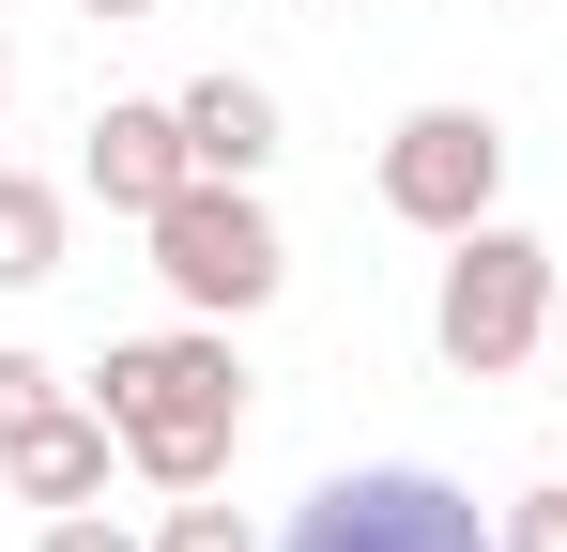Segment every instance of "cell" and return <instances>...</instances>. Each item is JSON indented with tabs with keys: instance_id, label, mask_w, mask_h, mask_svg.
<instances>
[{
	"instance_id": "6da1fadb",
	"label": "cell",
	"mask_w": 567,
	"mask_h": 552,
	"mask_svg": "<svg viewBox=\"0 0 567 552\" xmlns=\"http://www.w3.org/2000/svg\"><path fill=\"white\" fill-rule=\"evenodd\" d=\"M107 430H123V460L154 476V491H215L230 476V446H246V368H230V338H123V354L93 368Z\"/></svg>"
},
{
	"instance_id": "7a4b0ae2",
	"label": "cell",
	"mask_w": 567,
	"mask_h": 552,
	"mask_svg": "<svg viewBox=\"0 0 567 552\" xmlns=\"http://www.w3.org/2000/svg\"><path fill=\"white\" fill-rule=\"evenodd\" d=\"M553 338V246L537 231H506V215H475L445 231V292H430V354L461 368V384H506V368Z\"/></svg>"
},
{
	"instance_id": "3957f363",
	"label": "cell",
	"mask_w": 567,
	"mask_h": 552,
	"mask_svg": "<svg viewBox=\"0 0 567 552\" xmlns=\"http://www.w3.org/2000/svg\"><path fill=\"white\" fill-rule=\"evenodd\" d=\"M277 552H506L475 522L461 476H430V460H353V476H322L307 507H291Z\"/></svg>"
},
{
	"instance_id": "277c9868",
	"label": "cell",
	"mask_w": 567,
	"mask_h": 552,
	"mask_svg": "<svg viewBox=\"0 0 567 552\" xmlns=\"http://www.w3.org/2000/svg\"><path fill=\"white\" fill-rule=\"evenodd\" d=\"M154 276L185 292L199 323H246V307H277V276H291V246H277V215L246 200V184H215L199 170L169 215H154Z\"/></svg>"
},
{
	"instance_id": "5b68a950",
	"label": "cell",
	"mask_w": 567,
	"mask_h": 552,
	"mask_svg": "<svg viewBox=\"0 0 567 552\" xmlns=\"http://www.w3.org/2000/svg\"><path fill=\"white\" fill-rule=\"evenodd\" d=\"M491 200H506V123H491V108H414V123L383 139V215L475 231Z\"/></svg>"
},
{
	"instance_id": "8992f818",
	"label": "cell",
	"mask_w": 567,
	"mask_h": 552,
	"mask_svg": "<svg viewBox=\"0 0 567 552\" xmlns=\"http://www.w3.org/2000/svg\"><path fill=\"white\" fill-rule=\"evenodd\" d=\"M78 184H93L107 215H138V231H154V215H169V200L199 184L185 108H93V154H78Z\"/></svg>"
},
{
	"instance_id": "52a82bcc",
	"label": "cell",
	"mask_w": 567,
	"mask_h": 552,
	"mask_svg": "<svg viewBox=\"0 0 567 552\" xmlns=\"http://www.w3.org/2000/svg\"><path fill=\"white\" fill-rule=\"evenodd\" d=\"M123 430H107V399H47V415H16L0 430V476H16V507H93Z\"/></svg>"
},
{
	"instance_id": "ba28073f",
	"label": "cell",
	"mask_w": 567,
	"mask_h": 552,
	"mask_svg": "<svg viewBox=\"0 0 567 552\" xmlns=\"http://www.w3.org/2000/svg\"><path fill=\"white\" fill-rule=\"evenodd\" d=\"M169 108H185V154L215 184H261V170H277V92H261V78H185Z\"/></svg>"
},
{
	"instance_id": "9c48e42d",
	"label": "cell",
	"mask_w": 567,
	"mask_h": 552,
	"mask_svg": "<svg viewBox=\"0 0 567 552\" xmlns=\"http://www.w3.org/2000/svg\"><path fill=\"white\" fill-rule=\"evenodd\" d=\"M62 276V184L0 170V292H47Z\"/></svg>"
},
{
	"instance_id": "30bf717a",
	"label": "cell",
	"mask_w": 567,
	"mask_h": 552,
	"mask_svg": "<svg viewBox=\"0 0 567 552\" xmlns=\"http://www.w3.org/2000/svg\"><path fill=\"white\" fill-rule=\"evenodd\" d=\"M154 552H261V538H246V522H230V507H199V491H185V507H169V522H154Z\"/></svg>"
},
{
	"instance_id": "8fae6325",
	"label": "cell",
	"mask_w": 567,
	"mask_h": 552,
	"mask_svg": "<svg viewBox=\"0 0 567 552\" xmlns=\"http://www.w3.org/2000/svg\"><path fill=\"white\" fill-rule=\"evenodd\" d=\"M491 538H506V552H567V476H553V491H522Z\"/></svg>"
},
{
	"instance_id": "7c38bea8",
	"label": "cell",
	"mask_w": 567,
	"mask_h": 552,
	"mask_svg": "<svg viewBox=\"0 0 567 552\" xmlns=\"http://www.w3.org/2000/svg\"><path fill=\"white\" fill-rule=\"evenodd\" d=\"M31 552H138V538H123L107 507H47V538H31Z\"/></svg>"
},
{
	"instance_id": "4fadbf2b",
	"label": "cell",
	"mask_w": 567,
	"mask_h": 552,
	"mask_svg": "<svg viewBox=\"0 0 567 552\" xmlns=\"http://www.w3.org/2000/svg\"><path fill=\"white\" fill-rule=\"evenodd\" d=\"M47 399H62V368H47V354H0V430H16V415H47Z\"/></svg>"
},
{
	"instance_id": "5bb4252c",
	"label": "cell",
	"mask_w": 567,
	"mask_h": 552,
	"mask_svg": "<svg viewBox=\"0 0 567 552\" xmlns=\"http://www.w3.org/2000/svg\"><path fill=\"white\" fill-rule=\"evenodd\" d=\"M78 16H154V0H78Z\"/></svg>"
},
{
	"instance_id": "9a60e30c",
	"label": "cell",
	"mask_w": 567,
	"mask_h": 552,
	"mask_svg": "<svg viewBox=\"0 0 567 552\" xmlns=\"http://www.w3.org/2000/svg\"><path fill=\"white\" fill-rule=\"evenodd\" d=\"M0 108H16V47H0Z\"/></svg>"
},
{
	"instance_id": "2e32d148",
	"label": "cell",
	"mask_w": 567,
	"mask_h": 552,
	"mask_svg": "<svg viewBox=\"0 0 567 552\" xmlns=\"http://www.w3.org/2000/svg\"><path fill=\"white\" fill-rule=\"evenodd\" d=\"M0 16H16V0H0Z\"/></svg>"
}]
</instances>
